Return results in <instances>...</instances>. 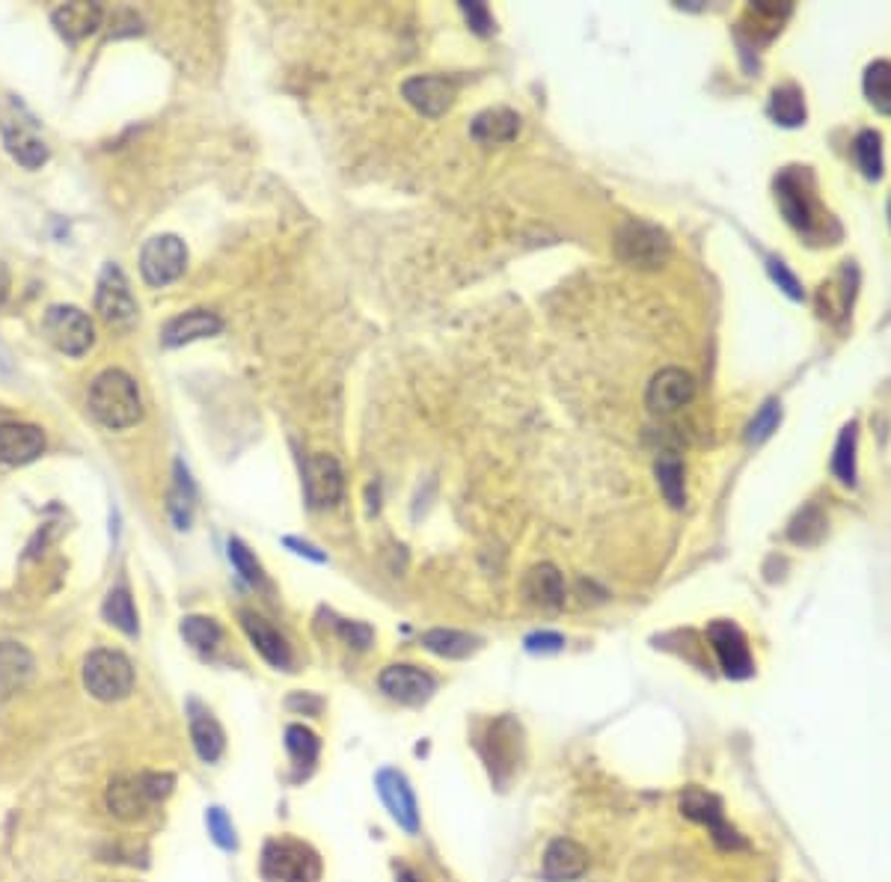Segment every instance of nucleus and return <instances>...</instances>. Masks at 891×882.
<instances>
[{
	"label": "nucleus",
	"mask_w": 891,
	"mask_h": 882,
	"mask_svg": "<svg viewBox=\"0 0 891 882\" xmlns=\"http://www.w3.org/2000/svg\"><path fill=\"white\" fill-rule=\"evenodd\" d=\"M521 131V116L509 107H491L482 111L470 125L472 140H479L484 146H500L512 144L514 137Z\"/></svg>",
	"instance_id": "b1692460"
},
{
	"label": "nucleus",
	"mask_w": 891,
	"mask_h": 882,
	"mask_svg": "<svg viewBox=\"0 0 891 882\" xmlns=\"http://www.w3.org/2000/svg\"><path fill=\"white\" fill-rule=\"evenodd\" d=\"M187 250L175 236H158L146 241L140 253V274L152 288H164L185 274Z\"/></svg>",
	"instance_id": "9b49d317"
},
{
	"label": "nucleus",
	"mask_w": 891,
	"mask_h": 882,
	"mask_svg": "<svg viewBox=\"0 0 891 882\" xmlns=\"http://www.w3.org/2000/svg\"><path fill=\"white\" fill-rule=\"evenodd\" d=\"M102 15L104 12L99 3H66L60 10H54L52 21L60 36L78 42L102 27Z\"/></svg>",
	"instance_id": "a878e982"
},
{
	"label": "nucleus",
	"mask_w": 891,
	"mask_h": 882,
	"mask_svg": "<svg viewBox=\"0 0 891 882\" xmlns=\"http://www.w3.org/2000/svg\"><path fill=\"white\" fill-rule=\"evenodd\" d=\"M396 882H425V880H422V877L416 871H410V868H404V864H401L399 871H396Z\"/></svg>",
	"instance_id": "8fccbe9b"
},
{
	"label": "nucleus",
	"mask_w": 891,
	"mask_h": 882,
	"mask_svg": "<svg viewBox=\"0 0 891 882\" xmlns=\"http://www.w3.org/2000/svg\"><path fill=\"white\" fill-rule=\"evenodd\" d=\"M853 152H856V164H859L861 175L865 179H871V182H877L882 175V140L880 134L877 131H861L859 137H856V146H853Z\"/></svg>",
	"instance_id": "c9c22d12"
},
{
	"label": "nucleus",
	"mask_w": 891,
	"mask_h": 882,
	"mask_svg": "<svg viewBox=\"0 0 891 882\" xmlns=\"http://www.w3.org/2000/svg\"><path fill=\"white\" fill-rule=\"evenodd\" d=\"M776 199H779L781 215L788 217V224L799 232H811L814 229V199L802 187V179L797 173H785L776 182Z\"/></svg>",
	"instance_id": "412c9836"
},
{
	"label": "nucleus",
	"mask_w": 891,
	"mask_h": 882,
	"mask_svg": "<svg viewBox=\"0 0 891 882\" xmlns=\"http://www.w3.org/2000/svg\"><path fill=\"white\" fill-rule=\"evenodd\" d=\"M479 752H482L488 772L496 784H505L517 770V760L523 755V729L514 717H496L484 729L479 740Z\"/></svg>",
	"instance_id": "39448f33"
},
{
	"label": "nucleus",
	"mask_w": 891,
	"mask_h": 882,
	"mask_svg": "<svg viewBox=\"0 0 891 882\" xmlns=\"http://www.w3.org/2000/svg\"><path fill=\"white\" fill-rule=\"evenodd\" d=\"M615 253L630 267H642V271H656L663 267L672 256V244L663 229H656L642 220H630L618 229L615 236Z\"/></svg>",
	"instance_id": "423d86ee"
},
{
	"label": "nucleus",
	"mask_w": 891,
	"mask_h": 882,
	"mask_svg": "<svg viewBox=\"0 0 891 882\" xmlns=\"http://www.w3.org/2000/svg\"><path fill=\"white\" fill-rule=\"evenodd\" d=\"M422 645L429 648L431 654H437V657L464 660L479 648V639L470 637V633H461V630H443V627H437V630L422 633Z\"/></svg>",
	"instance_id": "c85d7f7f"
},
{
	"label": "nucleus",
	"mask_w": 891,
	"mask_h": 882,
	"mask_svg": "<svg viewBox=\"0 0 891 882\" xmlns=\"http://www.w3.org/2000/svg\"><path fill=\"white\" fill-rule=\"evenodd\" d=\"M696 396V380L693 375L677 366H669V369H660L648 383L646 392V404L648 411L656 413V416H672V413L684 411L689 401Z\"/></svg>",
	"instance_id": "4468645a"
},
{
	"label": "nucleus",
	"mask_w": 891,
	"mask_h": 882,
	"mask_svg": "<svg viewBox=\"0 0 891 882\" xmlns=\"http://www.w3.org/2000/svg\"><path fill=\"white\" fill-rule=\"evenodd\" d=\"M42 330L54 348L69 354V357H81L95 342L93 321L78 307H52L45 312Z\"/></svg>",
	"instance_id": "1a4fd4ad"
},
{
	"label": "nucleus",
	"mask_w": 891,
	"mask_h": 882,
	"mask_svg": "<svg viewBox=\"0 0 891 882\" xmlns=\"http://www.w3.org/2000/svg\"><path fill=\"white\" fill-rule=\"evenodd\" d=\"M589 871V852L571 838H556L544 850L541 873L547 882H574Z\"/></svg>",
	"instance_id": "aec40b11"
},
{
	"label": "nucleus",
	"mask_w": 891,
	"mask_h": 882,
	"mask_svg": "<svg viewBox=\"0 0 891 882\" xmlns=\"http://www.w3.org/2000/svg\"><path fill=\"white\" fill-rule=\"evenodd\" d=\"M781 422V404L779 401H767L764 408H761L758 413H755V420L749 422V432H746V440L749 443H764L769 437V434L779 428Z\"/></svg>",
	"instance_id": "ea45409f"
},
{
	"label": "nucleus",
	"mask_w": 891,
	"mask_h": 882,
	"mask_svg": "<svg viewBox=\"0 0 891 882\" xmlns=\"http://www.w3.org/2000/svg\"><path fill=\"white\" fill-rule=\"evenodd\" d=\"M205 823H208V835L215 838L217 847L224 850H236L238 838H236V826L229 821V814L224 809H208L205 814Z\"/></svg>",
	"instance_id": "a19ab883"
},
{
	"label": "nucleus",
	"mask_w": 891,
	"mask_h": 882,
	"mask_svg": "<svg viewBox=\"0 0 891 882\" xmlns=\"http://www.w3.org/2000/svg\"><path fill=\"white\" fill-rule=\"evenodd\" d=\"M286 749L295 760L297 770L309 772L316 767L318 752H321V740L316 731H309L307 725H288L286 729Z\"/></svg>",
	"instance_id": "2f4dec72"
},
{
	"label": "nucleus",
	"mask_w": 891,
	"mask_h": 882,
	"mask_svg": "<svg viewBox=\"0 0 891 882\" xmlns=\"http://www.w3.org/2000/svg\"><path fill=\"white\" fill-rule=\"evenodd\" d=\"M378 687H380V692H384L387 698H392V701L416 708V705H425V701L434 696V689H437V677L420 666L396 663V666H387L384 672H380Z\"/></svg>",
	"instance_id": "ddd939ff"
},
{
	"label": "nucleus",
	"mask_w": 891,
	"mask_h": 882,
	"mask_svg": "<svg viewBox=\"0 0 891 882\" xmlns=\"http://www.w3.org/2000/svg\"><path fill=\"white\" fill-rule=\"evenodd\" d=\"M187 713H191V740H194L196 755L205 760V764H215L220 760L226 749V734L220 729V722L212 717V710H205L199 701H191L187 705Z\"/></svg>",
	"instance_id": "4be33fe9"
},
{
	"label": "nucleus",
	"mask_w": 891,
	"mask_h": 882,
	"mask_svg": "<svg viewBox=\"0 0 891 882\" xmlns=\"http://www.w3.org/2000/svg\"><path fill=\"white\" fill-rule=\"evenodd\" d=\"M461 12L467 15L470 27L479 33V36H488V33L493 31V15L488 12L484 3H476V0H472V3H461Z\"/></svg>",
	"instance_id": "37998d69"
},
{
	"label": "nucleus",
	"mask_w": 891,
	"mask_h": 882,
	"mask_svg": "<svg viewBox=\"0 0 891 882\" xmlns=\"http://www.w3.org/2000/svg\"><path fill=\"white\" fill-rule=\"evenodd\" d=\"M95 312L111 328H132L137 321V300H134L123 267L104 265L102 277H99V291H95Z\"/></svg>",
	"instance_id": "9d476101"
},
{
	"label": "nucleus",
	"mask_w": 891,
	"mask_h": 882,
	"mask_svg": "<svg viewBox=\"0 0 891 882\" xmlns=\"http://www.w3.org/2000/svg\"><path fill=\"white\" fill-rule=\"evenodd\" d=\"M375 784H378L380 800L390 811L392 821L399 823L408 835H416L420 832V809H416V797H413L408 779L399 770H380Z\"/></svg>",
	"instance_id": "dca6fc26"
},
{
	"label": "nucleus",
	"mask_w": 891,
	"mask_h": 882,
	"mask_svg": "<svg viewBox=\"0 0 891 882\" xmlns=\"http://www.w3.org/2000/svg\"><path fill=\"white\" fill-rule=\"evenodd\" d=\"M83 687L99 701H123L134 689L132 660L119 651H93L83 660Z\"/></svg>",
	"instance_id": "0eeeda50"
},
{
	"label": "nucleus",
	"mask_w": 891,
	"mask_h": 882,
	"mask_svg": "<svg viewBox=\"0 0 891 882\" xmlns=\"http://www.w3.org/2000/svg\"><path fill=\"white\" fill-rule=\"evenodd\" d=\"M865 95L880 113H891V62L880 60L865 72Z\"/></svg>",
	"instance_id": "f704fd0d"
},
{
	"label": "nucleus",
	"mask_w": 891,
	"mask_h": 882,
	"mask_svg": "<svg viewBox=\"0 0 891 882\" xmlns=\"http://www.w3.org/2000/svg\"><path fill=\"white\" fill-rule=\"evenodd\" d=\"M677 805H681V814H684V817L707 826V832H710V838H713V844H717L719 850H746L749 847L746 838L726 821L722 800H719L717 793L698 788V784H689V788L681 793V802H677Z\"/></svg>",
	"instance_id": "6e6552de"
},
{
	"label": "nucleus",
	"mask_w": 891,
	"mask_h": 882,
	"mask_svg": "<svg viewBox=\"0 0 891 882\" xmlns=\"http://www.w3.org/2000/svg\"><path fill=\"white\" fill-rule=\"evenodd\" d=\"M288 710H297V713H307V717H318L321 713V708H324V701L318 696H312V692H295V696H288Z\"/></svg>",
	"instance_id": "49530a36"
},
{
	"label": "nucleus",
	"mask_w": 891,
	"mask_h": 882,
	"mask_svg": "<svg viewBox=\"0 0 891 882\" xmlns=\"http://www.w3.org/2000/svg\"><path fill=\"white\" fill-rule=\"evenodd\" d=\"M823 532H826V517L820 514L818 505H806V508L793 517V524H790L788 529L793 545H818Z\"/></svg>",
	"instance_id": "e433bc0d"
},
{
	"label": "nucleus",
	"mask_w": 891,
	"mask_h": 882,
	"mask_svg": "<svg viewBox=\"0 0 891 882\" xmlns=\"http://www.w3.org/2000/svg\"><path fill=\"white\" fill-rule=\"evenodd\" d=\"M229 562H232V568H236L238 574H241V580L250 585H256V588H265V571H262V564L256 562V555L250 553L244 547V541H238V538H229Z\"/></svg>",
	"instance_id": "58836bf2"
},
{
	"label": "nucleus",
	"mask_w": 891,
	"mask_h": 882,
	"mask_svg": "<svg viewBox=\"0 0 891 882\" xmlns=\"http://www.w3.org/2000/svg\"><path fill=\"white\" fill-rule=\"evenodd\" d=\"M769 116L785 128H797L806 123V99L799 93V87L785 83L779 90H773L769 95Z\"/></svg>",
	"instance_id": "c756f323"
},
{
	"label": "nucleus",
	"mask_w": 891,
	"mask_h": 882,
	"mask_svg": "<svg viewBox=\"0 0 891 882\" xmlns=\"http://www.w3.org/2000/svg\"><path fill=\"white\" fill-rule=\"evenodd\" d=\"M832 472L841 484H856V422H850L835 443Z\"/></svg>",
	"instance_id": "72a5a7b5"
},
{
	"label": "nucleus",
	"mask_w": 891,
	"mask_h": 882,
	"mask_svg": "<svg viewBox=\"0 0 891 882\" xmlns=\"http://www.w3.org/2000/svg\"><path fill=\"white\" fill-rule=\"evenodd\" d=\"M401 93L410 107L420 111L422 116H441L449 111L452 99H455V83L441 75H416V78L404 81Z\"/></svg>",
	"instance_id": "f3484780"
},
{
	"label": "nucleus",
	"mask_w": 891,
	"mask_h": 882,
	"mask_svg": "<svg viewBox=\"0 0 891 882\" xmlns=\"http://www.w3.org/2000/svg\"><path fill=\"white\" fill-rule=\"evenodd\" d=\"M0 137L7 152L19 161L24 170H39L48 161V144L42 140L39 123L19 99H12L7 113L0 116Z\"/></svg>",
	"instance_id": "20e7f679"
},
{
	"label": "nucleus",
	"mask_w": 891,
	"mask_h": 882,
	"mask_svg": "<svg viewBox=\"0 0 891 882\" xmlns=\"http://www.w3.org/2000/svg\"><path fill=\"white\" fill-rule=\"evenodd\" d=\"M90 413L111 432H123L144 420V401L132 375L107 369L90 383Z\"/></svg>",
	"instance_id": "f257e3e1"
},
{
	"label": "nucleus",
	"mask_w": 891,
	"mask_h": 882,
	"mask_svg": "<svg viewBox=\"0 0 891 882\" xmlns=\"http://www.w3.org/2000/svg\"><path fill=\"white\" fill-rule=\"evenodd\" d=\"M562 648L564 639L559 637V633H550V630L526 637V651H533V654H556V651H562Z\"/></svg>",
	"instance_id": "a18cd8bd"
},
{
	"label": "nucleus",
	"mask_w": 891,
	"mask_h": 882,
	"mask_svg": "<svg viewBox=\"0 0 891 882\" xmlns=\"http://www.w3.org/2000/svg\"><path fill=\"white\" fill-rule=\"evenodd\" d=\"M102 616L107 625H113L116 630H123L125 637H137V630H140L137 609H134V600L132 595H128V588H113L111 595L104 597Z\"/></svg>",
	"instance_id": "7c9ffc66"
},
{
	"label": "nucleus",
	"mask_w": 891,
	"mask_h": 882,
	"mask_svg": "<svg viewBox=\"0 0 891 882\" xmlns=\"http://www.w3.org/2000/svg\"><path fill=\"white\" fill-rule=\"evenodd\" d=\"M182 637H185L187 645L196 648V651H203V654H208V651H215V648L220 645L224 630H220V625H217L215 618L187 616V618H182Z\"/></svg>",
	"instance_id": "473e14b6"
},
{
	"label": "nucleus",
	"mask_w": 891,
	"mask_h": 882,
	"mask_svg": "<svg viewBox=\"0 0 891 882\" xmlns=\"http://www.w3.org/2000/svg\"><path fill=\"white\" fill-rule=\"evenodd\" d=\"M304 491H307V503L312 508H330L342 500L345 479H342V467L333 455L318 451L304 461Z\"/></svg>",
	"instance_id": "2eb2a0df"
},
{
	"label": "nucleus",
	"mask_w": 891,
	"mask_h": 882,
	"mask_svg": "<svg viewBox=\"0 0 891 882\" xmlns=\"http://www.w3.org/2000/svg\"><path fill=\"white\" fill-rule=\"evenodd\" d=\"M45 451V434L36 425H24V422H3L0 425V461L12 463H31Z\"/></svg>",
	"instance_id": "6ab92c4d"
},
{
	"label": "nucleus",
	"mask_w": 891,
	"mask_h": 882,
	"mask_svg": "<svg viewBox=\"0 0 891 882\" xmlns=\"http://www.w3.org/2000/svg\"><path fill=\"white\" fill-rule=\"evenodd\" d=\"M283 545H286V547H292V553H297V555H307V559H312V562H328V555L321 553V550H318V547L307 545V541H300V538H286V541H283Z\"/></svg>",
	"instance_id": "de8ad7c7"
},
{
	"label": "nucleus",
	"mask_w": 891,
	"mask_h": 882,
	"mask_svg": "<svg viewBox=\"0 0 891 882\" xmlns=\"http://www.w3.org/2000/svg\"><path fill=\"white\" fill-rule=\"evenodd\" d=\"M7 295H10V271L0 262V307L7 303Z\"/></svg>",
	"instance_id": "09e8293b"
},
{
	"label": "nucleus",
	"mask_w": 891,
	"mask_h": 882,
	"mask_svg": "<svg viewBox=\"0 0 891 882\" xmlns=\"http://www.w3.org/2000/svg\"><path fill=\"white\" fill-rule=\"evenodd\" d=\"M241 625H244V633L250 637V642H253V648L262 654L265 663H271L274 668H286V672L292 668V648H288L286 637L267 618L244 609L241 612Z\"/></svg>",
	"instance_id": "a211bd4d"
},
{
	"label": "nucleus",
	"mask_w": 891,
	"mask_h": 882,
	"mask_svg": "<svg viewBox=\"0 0 891 882\" xmlns=\"http://www.w3.org/2000/svg\"><path fill=\"white\" fill-rule=\"evenodd\" d=\"M707 639H710V648L717 654L719 666L731 680H743V677L755 672V660H752L746 637L734 621H726V618L713 621L707 627Z\"/></svg>",
	"instance_id": "f8f14e48"
},
{
	"label": "nucleus",
	"mask_w": 891,
	"mask_h": 882,
	"mask_svg": "<svg viewBox=\"0 0 891 882\" xmlns=\"http://www.w3.org/2000/svg\"><path fill=\"white\" fill-rule=\"evenodd\" d=\"M33 675V657L19 642H0V696H12Z\"/></svg>",
	"instance_id": "bb28decb"
},
{
	"label": "nucleus",
	"mask_w": 891,
	"mask_h": 882,
	"mask_svg": "<svg viewBox=\"0 0 891 882\" xmlns=\"http://www.w3.org/2000/svg\"><path fill=\"white\" fill-rule=\"evenodd\" d=\"M339 637L345 639L351 648L366 651V648L372 645L375 633H372V627L363 625V621H339Z\"/></svg>",
	"instance_id": "79ce46f5"
},
{
	"label": "nucleus",
	"mask_w": 891,
	"mask_h": 882,
	"mask_svg": "<svg viewBox=\"0 0 891 882\" xmlns=\"http://www.w3.org/2000/svg\"><path fill=\"white\" fill-rule=\"evenodd\" d=\"M224 330V321L217 319L215 312H205V309H191L185 316H179L164 328V345L167 348H179L196 339L215 336Z\"/></svg>",
	"instance_id": "393cba45"
},
{
	"label": "nucleus",
	"mask_w": 891,
	"mask_h": 882,
	"mask_svg": "<svg viewBox=\"0 0 891 882\" xmlns=\"http://www.w3.org/2000/svg\"><path fill=\"white\" fill-rule=\"evenodd\" d=\"M170 514H173L179 529H187L191 514H194V488H191V479L182 470V463H175V488L170 493Z\"/></svg>",
	"instance_id": "4c0bfd02"
},
{
	"label": "nucleus",
	"mask_w": 891,
	"mask_h": 882,
	"mask_svg": "<svg viewBox=\"0 0 891 882\" xmlns=\"http://www.w3.org/2000/svg\"><path fill=\"white\" fill-rule=\"evenodd\" d=\"M523 595L535 606L559 609L564 604V576L556 564H538L523 576Z\"/></svg>",
	"instance_id": "5701e85b"
},
{
	"label": "nucleus",
	"mask_w": 891,
	"mask_h": 882,
	"mask_svg": "<svg viewBox=\"0 0 891 882\" xmlns=\"http://www.w3.org/2000/svg\"><path fill=\"white\" fill-rule=\"evenodd\" d=\"M175 779L170 772H140V776H116L107 788V809L119 821H140L155 802L173 793Z\"/></svg>",
	"instance_id": "f03ea898"
},
{
	"label": "nucleus",
	"mask_w": 891,
	"mask_h": 882,
	"mask_svg": "<svg viewBox=\"0 0 891 882\" xmlns=\"http://www.w3.org/2000/svg\"><path fill=\"white\" fill-rule=\"evenodd\" d=\"M259 873L265 882H318L321 856L297 838H271L262 847Z\"/></svg>",
	"instance_id": "7ed1b4c3"
},
{
	"label": "nucleus",
	"mask_w": 891,
	"mask_h": 882,
	"mask_svg": "<svg viewBox=\"0 0 891 882\" xmlns=\"http://www.w3.org/2000/svg\"><path fill=\"white\" fill-rule=\"evenodd\" d=\"M769 274H773V279L779 283V288L788 295V298L793 300L806 298V295H802V286H799V279L785 267V262H776V259H773V262H769Z\"/></svg>",
	"instance_id": "c03bdc74"
},
{
	"label": "nucleus",
	"mask_w": 891,
	"mask_h": 882,
	"mask_svg": "<svg viewBox=\"0 0 891 882\" xmlns=\"http://www.w3.org/2000/svg\"><path fill=\"white\" fill-rule=\"evenodd\" d=\"M654 472L666 503L672 508H684L687 505V470H684V461L677 458L675 451H666V455L656 458Z\"/></svg>",
	"instance_id": "cd10ccee"
}]
</instances>
